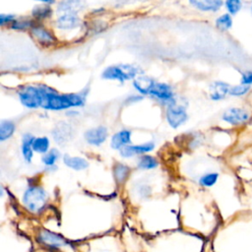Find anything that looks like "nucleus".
I'll list each match as a JSON object with an SVG mask.
<instances>
[{
  "label": "nucleus",
  "mask_w": 252,
  "mask_h": 252,
  "mask_svg": "<svg viewBox=\"0 0 252 252\" xmlns=\"http://www.w3.org/2000/svg\"><path fill=\"white\" fill-rule=\"evenodd\" d=\"M88 92L60 94L55 89L45 85L41 108L47 110H66L73 107H81L86 102Z\"/></svg>",
  "instance_id": "1"
},
{
  "label": "nucleus",
  "mask_w": 252,
  "mask_h": 252,
  "mask_svg": "<svg viewBox=\"0 0 252 252\" xmlns=\"http://www.w3.org/2000/svg\"><path fill=\"white\" fill-rule=\"evenodd\" d=\"M141 74L142 70L136 64L118 63L105 67L101 72V78L103 80L124 83L126 81H133Z\"/></svg>",
  "instance_id": "2"
},
{
  "label": "nucleus",
  "mask_w": 252,
  "mask_h": 252,
  "mask_svg": "<svg viewBox=\"0 0 252 252\" xmlns=\"http://www.w3.org/2000/svg\"><path fill=\"white\" fill-rule=\"evenodd\" d=\"M45 85L44 84H29L22 86L18 90V97L21 103L28 108L41 107Z\"/></svg>",
  "instance_id": "3"
},
{
  "label": "nucleus",
  "mask_w": 252,
  "mask_h": 252,
  "mask_svg": "<svg viewBox=\"0 0 252 252\" xmlns=\"http://www.w3.org/2000/svg\"><path fill=\"white\" fill-rule=\"evenodd\" d=\"M29 32L33 40L43 48H53L58 44L59 40L57 35L45 23L35 22Z\"/></svg>",
  "instance_id": "4"
},
{
  "label": "nucleus",
  "mask_w": 252,
  "mask_h": 252,
  "mask_svg": "<svg viewBox=\"0 0 252 252\" xmlns=\"http://www.w3.org/2000/svg\"><path fill=\"white\" fill-rule=\"evenodd\" d=\"M53 28L58 32H85L86 23L79 16V14H60L53 21Z\"/></svg>",
  "instance_id": "5"
},
{
  "label": "nucleus",
  "mask_w": 252,
  "mask_h": 252,
  "mask_svg": "<svg viewBox=\"0 0 252 252\" xmlns=\"http://www.w3.org/2000/svg\"><path fill=\"white\" fill-rule=\"evenodd\" d=\"M23 204L30 212H40L46 204L45 191L39 186H30L24 193Z\"/></svg>",
  "instance_id": "6"
},
{
  "label": "nucleus",
  "mask_w": 252,
  "mask_h": 252,
  "mask_svg": "<svg viewBox=\"0 0 252 252\" xmlns=\"http://www.w3.org/2000/svg\"><path fill=\"white\" fill-rule=\"evenodd\" d=\"M148 95L156 98L157 100L165 104L166 106L173 102H176L175 94L173 92L172 87L169 84L163 82L156 81L152 89L150 90Z\"/></svg>",
  "instance_id": "7"
},
{
  "label": "nucleus",
  "mask_w": 252,
  "mask_h": 252,
  "mask_svg": "<svg viewBox=\"0 0 252 252\" xmlns=\"http://www.w3.org/2000/svg\"><path fill=\"white\" fill-rule=\"evenodd\" d=\"M251 112L245 108L240 106H232L223 111L221 114V119L233 126H239L246 124L251 119Z\"/></svg>",
  "instance_id": "8"
},
{
  "label": "nucleus",
  "mask_w": 252,
  "mask_h": 252,
  "mask_svg": "<svg viewBox=\"0 0 252 252\" xmlns=\"http://www.w3.org/2000/svg\"><path fill=\"white\" fill-rule=\"evenodd\" d=\"M166 120L172 128H177L185 123L188 118L185 106L173 102L166 106Z\"/></svg>",
  "instance_id": "9"
},
{
  "label": "nucleus",
  "mask_w": 252,
  "mask_h": 252,
  "mask_svg": "<svg viewBox=\"0 0 252 252\" xmlns=\"http://www.w3.org/2000/svg\"><path fill=\"white\" fill-rule=\"evenodd\" d=\"M188 3L201 13L217 14L223 9L224 0H188Z\"/></svg>",
  "instance_id": "10"
},
{
  "label": "nucleus",
  "mask_w": 252,
  "mask_h": 252,
  "mask_svg": "<svg viewBox=\"0 0 252 252\" xmlns=\"http://www.w3.org/2000/svg\"><path fill=\"white\" fill-rule=\"evenodd\" d=\"M87 7L86 0H60L56 4V14H79Z\"/></svg>",
  "instance_id": "11"
},
{
  "label": "nucleus",
  "mask_w": 252,
  "mask_h": 252,
  "mask_svg": "<svg viewBox=\"0 0 252 252\" xmlns=\"http://www.w3.org/2000/svg\"><path fill=\"white\" fill-rule=\"evenodd\" d=\"M231 85L221 80L213 81L209 86V97L214 101H220L229 95Z\"/></svg>",
  "instance_id": "12"
},
{
  "label": "nucleus",
  "mask_w": 252,
  "mask_h": 252,
  "mask_svg": "<svg viewBox=\"0 0 252 252\" xmlns=\"http://www.w3.org/2000/svg\"><path fill=\"white\" fill-rule=\"evenodd\" d=\"M54 9L49 4H36L31 10V17L38 23H45L53 18Z\"/></svg>",
  "instance_id": "13"
},
{
  "label": "nucleus",
  "mask_w": 252,
  "mask_h": 252,
  "mask_svg": "<svg viewBox=\"0 0 252 252\" xmlns=\"http://www.w3.org/2000/svg\"><path fill=\"white\" fill-rule=\"evenodd\" d=\"M38 241L44 244L45 246H48L51 248H57L67 244V241L65 238L46 229H41L39 231Z\"/></svg>",
  "instance_id": "14"
},
{
  "label": "nucleus",
  "mask_w": 252,
  "mask_h": 252,
  "mask_svg": "<svg viewBox=\"0 0 252 252\" xmlns=\"http://www.w3.org/2000/svg\"><path fill=\"white\" fill-rule=\"evenodd\" d=\"M85 140L93 146H100L107 138V129L104 126H98L89 129L85 132Z\"/></svg>",
  "instance_id": "15"
},
{
  "label": "nucleus",
  "mask_w": 252,
  "mask_h": 252,
  "mask_svg": "<svg viewBox=\"0 0 252 252\" xmlns=\"http://www.w3.org/2000/svg\"><path fill=\"white\" fill-rule=\"evenodd\" d=\"M155 148V144L153 142H149L142 145H126L122 149H120V156L123 158H131L135 155H141L145 153L152 152Z\"/></svg>",
  "instance_id": "16"
},
{
  "label": "nucleus",
  "mask_w": 252,
  "mask_h": 252,
  "mask_svg": "<svg viewBox=\"0 0 252 252\" xmlns=\"http://www.w3.org/2000/svg\"><path fill=\"white\" fill-rule=\"evenodd\" d=\"M156 82L155 79L147 76V75H139L132 81V85L134 89L142 95H148L150 90L152 89L154 83Z\"/></svg>",
  "instance_id": "17"
},
{
  "label": "nucleus",
  "mask_w": 252,
  "mask_h": 252,
  "mask_svg": "<svg viewBox=\"0 0 252 252\" xmlns=\"http://www.w3.org/2000/svg\"><path fill=\"white\" fill-rule=\"evenodd\" d=\"M131 142V132L129 130H121L116 132L110 142V146L114 150H120L126 145H129Z\"/></svg>",
  "instance_id": "18"
},
{
  "label": "nucleus",
  "mask_w": 252,
  "mask_h": 252,
  "mask_svg": "<svg viewBox=\"0 0 252 252\" xmlns=\"http://www.w3.org/2000/svg\"><path fill=\"white\" fill-rule=\"evenodd\" d=\"M214 24L217 30L222 32H226L233 27V16L224 11L216 17Z\"/></svg>",
  "instance_id": "19"
},
{
  "label": "nucleus",
  "mask_w": 252,
  "mask_h": 252,
  "mask_svg": "<svg viewBox=\"0 0 252 252\" xmlns=\"http://www.w3.org/2000/svg\"><path fill=\"white\" fill-rule=\"evenodd\" d=\"M53 136H54V140H56L57 143L59 144L65 143L68 140H70L72 137V128L70 127V125L62 122L58 124L54 129Z\"/></svg>",
  "instance_id": "20"
},
{
  "label": "nucleus",
  "mask_w": 252,
  "mask_h": 252,
  "mask_svg": "<svg viewBox=\"0 0 252 252\" xmlns=\"http://www.w3.org/2000/svg\"><path fill=\"white\" fill-rule=\"evenodd\" d=\"M35 24V21L30 17H17V19L9 27L10 30L16 32H30L32 26Z\"/></svg>",
  "instance_id": "21"
},
{
  "label": "nucleus",
  "mask_w": 252,
  "mask_h": 252,
  "mask_svg": "<svg viewBox=\"0 0 252 252\" xmlns=\"http://www.w3.org/2000/svg\"><path fill=\"white\" fill-rule=\"evenodd\" d=\"M34 137L31 134H25L22 139V155L27 162H31L32 156H33V149H32V143H33Z\"/></svg>",
  "instance_id": "22"
},
{
  "label": "nucleus",
  "mask_w": 252,
  "mask_h": 252,
  "mask_svg": "<svg viewBox=\"0 0 252 252\" xmlns=\"http://www.w3.org/2000/svg\"><path fill=\"white\" fill-rule=\"evenodd\" d=\"M63 160L68 167L75 170H83L89 166L87 159L80 157H70L69 155H65Z\"/></svg>",
  "instance_id": "23"
},
{
  "label": "nucleus",
  "mask_w": 252,
  "mask_h": 252,
  "mask_svg": "<svg viewBox=\"0 0 252 252\" xmlns=\"http://www.w3.org/2000/svg\"><path fill=\"white\" fill-rule=\"evenodd\" d=\"M244 8V0H224L223 9L225 12L235 17Z\"/></svg>",
  "instance_id": "24"
},
{
  "label": "nucleus",
  "mask_w": 252,
  "mask_h": 252,
  "mask_svg": "<svg viewBox=\"0 0 252 252\" xmlns=\"http://www.w3.org/2000/svg\"><path fill=\"white\" fill-rule=\"evenodd\" d=\"M252 90L251 86L243 85V84H236V85H231L230 90H229V95L233 97H243L247 95Z\"/></svg>",
  "instance_id": "25"
},
{
  "label": "nucleus",
  "mask_w": 252,
  "mask_h": 252,
  "mask_svg": "<svg viewBox=\"0 0 252 252\" xmlns=\"http://www.w3.org/2000/svg\"><path fill=\"white\" fill-rule=\"evenodd\" d=\"M130 172V168L122 163H116L113 167V174L117 183H122L126 180Z\"/></svg>",
  "instance_id": "26"
},
{
  "label": "nucleus",
  "mask_w": 252,
  "mask_h": 252,
  "mask_svg": "<svg viewBox=\"0 0 252 252\" xmlns=\"http://www.w3.org/2000/svg\"><path fill=\"white\" fill-rule=\"evenodd\" d=\"M15 131V124L10 120H3L0 123V140L5 141L9 139Z\"/></svg>",
  "instance_id": "27"
},
{
  "label": "nucleus",
  "mask_w": 252,
  "mask_h": 252,
  "mask_svg": "<svg viewBox=\"0 0 252 252\" xmlns=\"http://www.w3.org/2000/svg\"><path fill=\"white\" fill-rule=\"evenodd\" d=\"M32 149L38 154H46L49 150V139L47 137L34 138L32 143Z\"/></svg>",
  "instance_id": "28"
},
{
  "label": "nucleus",
  "mask_w": 252,
  "mask_h": 252,
  "mask_svg": "<svg viewBox=\"0 0 252 252\" xmlns=\"http://www.w3.org/2000/svg\"><path fill=\"white\" fill-rule=\"evenodd\" d=\"M158 160L152 156H143L140 158L138 166L141 169H152L158 166Z\"/></svg>",
  "instance_id": "29"
},
{
  "label": "nucleus",
  "mask_w": 252,
  "mask_h": 252,
  "mask_svg": "<svg viewBox=\"0 0 252 252\" xmlns=\"http://www.w3.org/2000/svg\"><path fill=\"white\" fill-rule=\"evenodd\" d=\"M219 178V173L217 172H209L200 177L199 183L203 187H212L214 186Z\"/></svg>",
  "instance_id": "30"
},
{
  "label": "nucleus",
  "mask_w": 252,
  "mask_h": 252,
  "mask_svg": "<svg viewBox=\"0 0 252 252\" xmlns=\"http://www.w3.org/2000/svg\"><path fill=\"white\" fill-rule=\"evenodd\" d=\"M58 157H59V152L56 149H52L42 157V162L46 166H52L54 165L55 161L58 159Z\"/></svg>",
  "instance_id": "31"
},
{
  "label": "nucleus",
  "mask_w": 252,
  "mask_h": 252,
  "mask_svg": "<svg viewBox=\"0 0 252 252\" xmlns=\"http://www.w3.org/2000/svg\"><path fill=\"white\" fill-rule=\"evenodd\" d=\"M16 19H17V16L15 14L1 13L0 14V27L9 28Z\"/></svg>",
  "instance_id": "32"
},
{
  "label": "nucleus",
  "mask_w": 252,
  "mask_h": 252,
  "mask_svg": "<svg viewBox=\"0 0 252 252\" xmlns=\"http://www.w3.org/2000/svg\"><path fill=\"white\" fill-rule=\"evenodd\" d=\"M239 83L252 87V69H246L240 72Z\"/></svg>",
  "instance_id": "33"
},
{
  "label": "nucleus",
  "mask_w": 252,
  "mask_h": 252,
  "mask_svg": "<svg viewBox=\"0 0 252 252\" xmlns=\"http://www.w3.org/2000/svg\"><path fill=\"white\" fill-rule=\"evenodd\" d=\"M105 12V9L103 7H98V8H95L94 10L91 11V14L93 16H95V17H98V16H101L103 13Z\"/></svg>",
  "instance_id": "34"
},
{
  "label": "nucleus",
  "mask_w": 252,
  "mask_h": 252,
  "mask_svg": "<svg viewBox=\"0 0 252 252\" xmlns=\"http://www.w3.org/2000/svg\"><path fill=\"white\" fill-rule=\"evenodd\" d=\"M33 1L40 3V4H49V5L56 3V0H33Z\"/></svg>",
  "instance_id": "35"
},
{
  "label": "nucleus",
  "mask_w": 252,
  "mask_h": 252,
  "mask_svg": "<svg viewBox=\"0 0 252 252\" xmlns=\"http://www.w3.org/2000/svg\"><path fill=\"white\" fill-rule=\"evenodd\" d=\"M249 11H250V13L252 15V1L250 2V5H249Z\"/></svg>",
  "instance_id": "36"
}]
</instances>
